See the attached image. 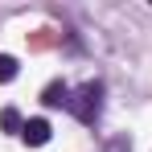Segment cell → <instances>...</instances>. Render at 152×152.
<instances>
[{"mask_svg":"<svg viewBox=\"0 0 152 152\" xmlns=\"http://www.w3.org/2000/svg\"><path fill=\"white\" fill-rule=\"evenodd\" d=\"M66 111H74L82 124H99V111H103V82H86V86H78L74 95H70V107Z\"/></svg>","mask_w":152,"mask_h":152,"instance_id":"obj_1","label":"cell"},{"mask_svg":"<svg viewBox=\"0 0 152 152\" xmlns=\"http://www.w3.org/2000/svg\"><path fill=\"white\" fill-rule=\"evenodd\" d=\"M53 127L45 124V119H25V127H21V140L25 144H33V148H41V144H50Z\"/></svg>","mask_w":152,"mask_h":152,"instance_id":"obj_2","label":"cell"},{"mask_svg":"<svg viewBox=\"0 0 152 152\" xmlns=\"http://www.w3.org/2000/svg\"><path fill=\"white\" fill-rule=\"evenodd\" d=\"M70 95H74V91H70L66 82H50L45 95H41V103H45V107H70Z\"/></svg>","mask_w":152,"mask_h":152,"instance_id":"obj_3","label":"cell"},{"mask_svg":"<svg viewBox=\"0 0 152 152\" xmlns=\"http://www.w3.org/2000/svg\"><path fill=\"white\" fill-rule=\"evenodd\" d=\"M0 127H4V132H21V127H25L21 111H17V107H4V111H0Z\"/></svg>","mask_w":152,"mask_h":152,"instance_id":"obj_4","label":"cell"},{"mask_svg":"<svg viewBox=\"0 0 152 152\" xmlns=\"http://www.w3.org/2000/svg\"><path fill=\"white\" fill-rule=\"evenodd\" d=\"M12 78H17V58L0 53V86H4V82H12Z\"/></svg>","mask_w":152,"mask_h":152,"instance_id":"obj_5","label":"cell"}]
</instances>
